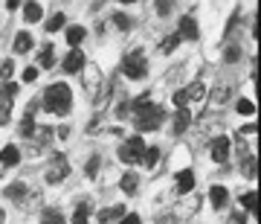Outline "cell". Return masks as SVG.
<instances>
[{
  "label": "cell",
  "mask_w": 261,
  "mask_h": 224,
  "mask_svg": "<svg viewBox=\"0 0 261 224\" xmlns=\"http://www.w3.org/2000/svg\"><path fill=\"white\" fill-rule=\"evenodd\" d=\"M189 122H192V111L189 108H180L177 117H174V134H183L189 128Z\"/></svg>",
  "instance_id": "10"
},
{
  "label": "cell",
  "mask_w": 261,
  "mask_h": 224,
  "mask_svg": "<svg viewBox=\"0 0 261 224\" xmlns=\"http://www.w3.org/2000/svg\"><path fill=\"white\" fill-rule=\"evenodd\" d=\"M67 41H70V47L75 50L84 41V27H70L67 29Z\"/></svg>",
  "instance_id": "17"
},
{
  "label": "cell",
  "mask_w": 261,
  "mask_h": 224,
  "mask_svg": "<svg viewBox=\"0 0 261 224\" xmlns=\"http://www.w3.org/2000/svg\"><path fill=\"white\" fill-rule=\"evenodd\" d=\"M241 204H244V210L255 213V210H258V195H255V192H247V195L241 198Z\"/></svg>",
  "instance_id": "22"
},
{
  "label": "cell",
  "mask_w": 261,
  "mask_h": 224,
  "mask_svg": "<svg viewBox=\"0 0 261 224\" xmlns=\"http://www.w3.org/2000/svg\"><path fill=\"white\" fill-rule=\"evenodd\" d=\"M180 38H189V41H197L200 38V29H197V20L192 18V15H186V18L180 20Z\"/></svg>",
  "instance_id": "6"
},
{
  "label": "cell",
  "mask_w": 261,
  "mask_h": 224,
  "mask_svg": "<svg viewBox=\"0 0 261 224\" xmlns=\"http://www.w3.org/2000/svg\"><path fill=\"white\" fill-rule=\"evenodd\" d=\"M35 76H38V67H27L23 70V82H35Z\"/></svg>",
  "instance_id": "36"
},
{
  "label": "cell",
  "mask_w": 261,
  "mask_h": 224,
  "mask_svg": "<svg viewBox=\"0 0 261 224\" xmlns=\"http://www.w3.org/2000/svg\"><path fill=\"white\" fill-rule=\"evenodd\" d=\"M229 158V140L226 137H215L212 140V160L215 163H224Z\"/></svg>",
  "instance_id": "7"
},
{
  "label": "cell",
  "mask_w": 261,
  "mask_h": 224,
  "mask_svg": "<svg viewBox=\"0 0 261 224\" xmlns=\"http://www.w3.org/2000/svg\"><path fill=\"white\" fill-rule=\"evenodd\" d=\"M157 9L163 12V15H166V12L171 9V3H168V0H160V3H157Z\"/></svg>",
  "instance_id": "39"
},
{
  "label": "cell",
  "mask_w": 261,
  "mask_h": 224,
  "mask_svg": "<svg viewBox=\"0 0 261 224\" xmlns=\"http://www.w3.org/2000/svg\"><path fill=\"white\" fill-rule=\"evenodd\" d=\"M180 41H183V38H180V35H168L166 41H163V44H160V53H171V50L177 47Z\"/></svg>",
  "instance_id": "23"
},
{
  "label": "cell",
  "mask_w": 261,
  "mask_h": 224,
  "mask_svg": "<svg viewBox=\"0 0 261 224\" xmlns=\"http://www.w3.org/2000/svg\"><path fill=\"white\" fill-rule=\"evenodd\" d=\"M3 218H6V215H3V210H0V224H3Z\"/></svg>",
  "instance_id": "45"
},
{
  "label": "cell",
  "mask_w": 261,
  "mask_h": 224,
  "mask_svg": "<svg viewBox=\"0 0 261 224\" xmlns=\"http://www.w3.org/2000/svg\"><path fill=\"white\" fill-rule=\"evenodd\" d=\"M12 70H15V67H12V61H3V64H0V76H3V79H9Z\"/></svg>",
  "instance_id": "35"
},
{
  "label": "cell",
  "mask_w": 261,
  "mask_h": 224,
  "mask_svg": "<svg viewBox=\"0 0 261 224\" xmlns=\"http://www.w3.org/2000/svg\"><path fill=\"white\" fill-rule=\"evenodd\" d=\"M67 158L64 154H56V158H53V163H49V169H47V181L49 184H61V181H64L67 177Z\"/></svg>",
  "instance_id": "5"
},
{
  "label": "cell",
  "mask_w": 261,
  "mask_h": 224,
  "mask_svg": "<svg viewBox=\"0 0 261 224\" xmlns=\"http://www.w3.org/2000/svg\"><path fill=\"white\" fill-rule=\"evenodd\" d=\"M119 3H134V0H119Z\"/></svg>",
  "instance_id": "46"
},
{
  "label": "cell",
  "mask_w": 261,
  "mask_h": 224,
  "mask_svg": "<svg viewBox=\"0 0 261 224\" xmlns=\"http://www.w3.org/2000/svg\"><path fill=\"white\" fill-rule=\"evenodd\" d=\"M113 24H116L119 29H130V20L125 18V15H116V18H113Z\"/></svg>",
  "instance_id": "34"
},
{
  "label": "cell",
  "mask_w": 261,
  "mask_h": 224,
  "mask_svg": "<svg viewBox=\"0 0 261 224\" xmlns=\"http://www.w3.org/2000/svg\"><path fill=\"white\" fill-rule=\"evenodd\" d=\"M6 6H9V9H18V6H20V0H6Z\"/></svg>",
  "instance_id": "43"
},
{
  "label": "cell",
  "mask_w": 261,
  "mask_h": 224,
  "mask_svg": "<svg viewBox=\"0 0 261 224\" xmlns=\"http://www.w3.org/2000/svg\"><path fill=\"white\" fill-rule=\"evenodd\" d=\"M122 73L128 76V79H142V76L148 73L145 56H142V53H130V56H125V61H122Z\"/></svg>",
  "instance_id": "3"
},
{
  "label": "cell",
  "mask_w": 261,
  "mask_h": 224,
  "mask_svg": "<svg viewBox=\"0 0 261 224\" xmlns=\"http://www.w3.org/2000/svg\"><path fill=\"white\" fill-rule=\"evenodd\" d=\"M238 114L250 117V114H255V105H252L250 99H238Z\"/></svg>",
  "instance_id": "29"
},
{
  "label": "cell",
  "mask_w": 261,
  "mask_h": 224,
  "mask_svg": "<svg viewBox=\"0 0 261 224\" xmlns=\"http://www.w3.org/2000/svg\"><path fill=\"white\" fill-rule=\"evenodd\" d=\"M255 131H258L255 125H244V128H241V134H255Z\"/></svg>",
  "instance_id": "42"
},
{
  "label": "cell",
  "mask_w": 261,
  "mask_h": 224,
  "mask_svg": "<svg viewBox=\"0 0 261 224\" xmlns=\"http://www.w3.org/2000/svg\"><path fill=\"white\" fill-rule=\"evenodd\" d=\"M160 224H174V218L168 215V218H160Z\"/></svg>",
  "instance_id": "44"
},
{
  "label": "cell",
  "mask_w": 261,
  "mask_h": 224,
  "mask_svg": "<svg viewBox=\"0 0 261 224\" xmlns=\"http://www.w3.org/2000/svg\"><path fill=\"white\" fill-rule=\"evenodd\" d=\"M64 27V15H53L47 20V32H58V29Z\"/></svg>",
  "instance_id": "26"
},
{
  "label": "cell",
  "mask_w": 261,
  "mask_h": 224,
  "mask_svg": "<svg viewBox=\"0 0 261 224\" xmlns=\"http://www.w3.org/2000/svg\"><path fill=\"white\" fill-rule=\"evenodd\" d=\"M192 189H195V172H192V169H183V172L177 175V192L186 195V192H192Z\"/></svg>",
  "instance_id": "9"
},
{
  "label": "cell",
  "mask_w": 261,
  "mask_h": 224,
  "mask_svg": "<svg viewBox=\"0 0 261 224\" xmlns=\"http://www.w3.org/2000/svg\"><path fill=\"white\" fill-rule=\"evenodd\" d=\"M27 50H32V35L29 32H18L15 35V53H27Z\"/></svg>",
  "instance_id": "15"
},
{
  "label": "cell",
  "mask_w": 261,
  "mask_h": 224,
  "mask_svg": "<svg viewBox=\"0 0 261 224\" xmlns=\"http://www.w3.org/2000/svg\"><path fill=\"white\" fill-rule=\"evenodd\" d=\"M160 122H163V108L160 105H145L140 114H137V125H140V131H154L160 128Z\"/></svg>",
  "instance_id": "2"
},
{
  "label": "cell",
  "mask_w": 261,
  "mask_h": 224,
  "mask_svg": "<svg viewBox=\"0 0 261 224\" xmlns=\"http://www.w3.org/2000/svg\"><path fill=\"white\" fill-rule=\"evenodd\" d=\"M186 94H189V99H203V96H206V87H203V82H195V84H192V87L186 91Z\"/></svg>",
  "instance_id": "25"
},
{
  "label": "cell",
  "mask_w": 261,
  "mask_h": 224,
  "mask_svg": "<svg viewBox=\"0 0 261 224\" xmlns=\"http://www.w3.org/2000/svg\"><path fill=\"white\" fill-rule=\"evenodd\" d=\"M209 198H212V207H224L226 198H229V192H226L224 187H212L209 189Z\"/></svg>",
  "instance_id": "16"
},
{
  "label": "cell",
  "mask_w": 261,
  "mask_h": 224,
  "mask_svg": "<svg viewBox=\"0 0 261 224\" xmlns=\"http://www.w3.org/2000/svg\"><path fill=\"white\" fill-rule=\"evenodd\" d=\"M122 215H125V207L119 204V207H111V210H102L96 218H99V224H108L111 218H122Z\"/></svg>",
  "instance_id": "13"
},
{
  "label": "cell",
  "mask_w": 261,
  "mask_h": 224,
  "mask_svg": "<svg viewBox=\"0 0 261 224\" xmlns=\"http://www.w3.org/2000/svg\"><path fill=\"white\" fill-rule=\"evenodd\" d=\"M41 221H44V224H64V215L58 213V210H44Z\"/></svg>",
  "instance_id": "20"
},
{
  "label": "cell",
  "mask_w": 261,
  "mask_h": 224,
  "mask_svg": "<svg viewBox=\"0 0 261 224\" xmlns=\"http://www.w3.org/2000/svg\"><path fill=\"white\" fill-rule=\"evenodd\" d=\"M96 172H99V158H96V154H93V158L87 160V175L93 177V175H96Z\"/></svg>",
  "instance_id": "32"
},
{
  "label": "cell",
  "mask_w": 261,
  "mask_h": 224,
  "mask_svg": "<svg viewBox=\"0 0 261 224\" xmlns=\"http://www.w3.org/2000/svg\"><path fill=\"white\" fill-rule=\"evenodd\" d=\"M137 187H140V175H137V172H125V175H122V192L134 195Z\"/></svg>",
  "instance_id": "11"
},
{
  "label": "cell",
  "mask_w": 261,
  "mask_h": 224,
  "mask_svg": "<svg viewBox=\"0 0 261 224\" xmlns=\"http://www.w3.org/2000/svg\"><path fill=\"white\" fill-rule=\"evenodd\" d=\"M58 137H61V140H67V137H70V128H67V125H64V128H58Z\"/></svg>",
  "instance_id": "41"
},
{
  "label": "cell",
  "mask_w": 261,
  "mask_h": 224,
  "mask_svg": "<svg viewBox=\"0 0 261 224\" xmlns=\"http://www.w3.org/2000/svg\"><path fill=\"white\" fill-rule=\"evenodd\" d=\"M20 134H23V137H32V134H35V120H32V111H27V117L20 120Z\"/></svg>",
  "instance_id": "19"
},
{
  "label": "cell",
  "mask_w": 261,
  "mask_h": 224,
  "mask_svg": "<svg viewBox=\"0 0 261 224\" xmlns=\"http://www.w3.org/2000/svg\"><path fill=\"white\" fill-rule=\"evenodd\" d=\"M157 160H160V149H145V151H142L140 163H142V166H154Z\"/></svg>",
  "instance_id": "21"
},
{
  "label": "cell",
  "mask_w": 261,
  "mask_h": 224,
  "mask_svg": "<svg viewBox=\"0 0 261 224\" xmlns=\"http://www.w3.org/2000/svg\"><path fill=\"white\" fill-rule=\"evenodd\" d=\"M119 224H140V215H137V213H125L119 218Z\"/></svg>",
  "instance_id": "33"
},
{
  "label": "cell",
  "mask_w": 261,
  "mask_h": 224,
  "mask_svg": "<svg viewBox=\"0 0 261 224\" xmlns=\"http://www.w3.org/2000/svg\"><path fill=\"white\" fill-rule=\"evenodd\" d=\"M252 172H255V160L247 154V163H244V175H252Z\"/></svg>",
  "instance_id": "37"
},
{
  "label": "cell",
  "mask_w": 261,
  "mask_h": 224,
  "mask_svg": "<svg viewBox=\"0 0 261 224\" xmlns=\"http://www.w3.org/2000/svg\"><path fill=\"white\" fill-rule=\"evenodd\" d=\"M226 96H229V91H226V87H215V91H212V99H215V102H224Z\"/></svg>",
  "instance_id": "31"
},
{
  "label": "cell",
  "mask_w": 261,
  "mask_h": 224,
  "mask_svg": "<svg viewBox=\"0 0 261 224\" xmlns=\"http://www.w3.org/2000/svg\"><path fill=\"white\" fill-rule=\"evenodd\" d=\"M174 105H177V108H186V105H189V94H186V91H177V94H174Z\"/></svg>",
  "instance_id": "30"
},
{
  "label": "cell",
  "mask_w": 261,
  "mask_h": 224,
  "mask_svg": "<svg viewBox=\"0 0 261 224\" xmlns=\"http://www.w3.org/2000/svg\"><path fill=\"white\" fill-rule=\"evenodd\" d=\"M229 224H244V213H232L229 215Z\"/></svg>",
  "instance_id": "38"
},
{
  "label": "cell",
  "mask_w": 261,
  "mask_h": 224,
  "mask_svg": "<svg viewBox=\"0 0 261 224\" xmlns=\"http://www.w3.org/2000/svg\"><path fill=\"white\" fill-rule=\"evenodd\" d=\"M73 224H87V204H79V207H75Z\"/></svg>",
  "instance_id": "28"
},
{
  "label": "cell",
  "mask_w": 261,
  "mask_h": 224,
  "mask_svg": "<svg viewBox=\"0 0 261 224\" xmlns=\"http://www.w3.org/2000/svg\"><path fill=\"white\" fill-rule=\"evenodd\" d=\"M41 15H44V12H41V6H38L35 0H29L27 6H23V18H27L29 24H35V20H41Z\"/></svg>",
  "instance_id": "14"
},
{
  "label": "cell",
  "mask_w": 261,
  "mask_h": 224,
  "mask_svg": "<svg viewBox=\"0 0 261 224\" xmlns=\"http://www.w3.org/2000/svg\"><path fill=\"white\" fill-rule=\"evenodd\" d=\"M238 56H241V53H238V47H235V50H226V61H235Z\"/></svg>",
  "instance_id": "40"
},
{
  "label": "cell",
  "mask_w": 261,
  "mask_h": 224,
  "mask_svg": "<svg viewBox=\"0 0 261 224\" xmlns=\"http://www.w3.org/2000/svg\"><path fill=\"white\" fill-rule=\"evenodd\" d=\"M6 195L9 198H27V187H23V184H12V187L6 189Z\"/></svg>",
  "instance_id": "27"
},
{
  "label": "cell",
  "mask_w": 261,
  "mask_h": 224,
  "mask_svg": "<svg viewBox=\"0 0 261 224\" xmlns=\"http://www.w3.org/2000/svg\"><path fill=\"white\" fill-rule=\"evenodd\" d=\"M82 67H84V56L79 53V50H70L67 58H64V70H67V73H79Z\"/></svg>",
  "instance_id": "8"
},
{
  "label": "cell",
  "mask_w": 261,
  "mask_h": 224,
  "mask_svg": "<svg viewBox=\"0 0 261 224\" xmlns=\"http://www.w3.org/2000/svg\"><path fill=\"white\" fill-rule=\"evenodd\" d=\"M142 151H145V143H142V137H130V140L119 149V160H122V163H140V160H142Z\"/></svg>",
  "instance_id": "4"
},
{
  "label": "cell",
  "mask_w": 261,
  "mask_h": 224,
  "mask_svg": "<svg viewBox=\"0 0 261 224\" xmlns=\"http://www.w3.org/2000/svg\"><path fill=\"white\" fill-rule=\"evenodd\" d=\"M44 105H47L49 114H58V117H64V114H70V108H73V94H70V87L67 84H49V91L44 94Z\"/></svg>",
  "instance_id": "1"
},
{
  "label": "cell",
  "mask_w": 261,
  "mask_h": 224,
  "mask_svg": "<svg viewBox=\"0 0 261 224\" xmlns=\"http://www.w3.org/2000/svg\"><path fill=\"white\" fill-rule=\"evenodd\" d=\"M18 160H20V151L15 149V146H6V149L0 151V163H3V166H15Z\"/></svg>",
  "instance_id": "12"
},
{
  "label": "cell",
  "mask_w": 261,
  "mask_h": 224,
  "mask_svg": "<svg viewBox=\"0 0 261 224\" xmlns=\"http://www.w3.org/2000/svg\"><path fill=\"white\" fill-rule=\"evenodd\" d=\"M9 117H12V96H0V125H6L9 122Z\"/></svg>",
  "instance_id": "18"
},
{
  "label": "cell",
  "mask_w": 261,
  "mask_h": 224,
  "mask_svg": "<svg viewBox=\"0 0 261 224\" xmlns=\"http://www.w3.org/2000/svg\"><path fill=\"white\" fill-rule=\"evenodd\" d=\"M38 64H41V67H53V44L41 50V56H38Z\"/></svg>",
  "instance_id": "24"
}]
</instances>
